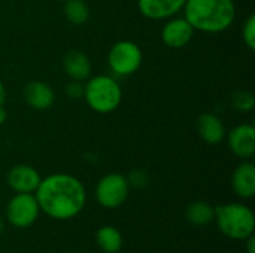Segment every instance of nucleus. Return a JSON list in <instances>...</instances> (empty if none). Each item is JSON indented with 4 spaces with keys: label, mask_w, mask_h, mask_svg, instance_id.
I'll list each match as a JSON object with an SVG mask.
<instances>
[{
    "label": "nucleus",
    "mask_w": 255,
    "mask_h": 253,
    "mask_svg": "<svg viewBox=\"0 0 255 253\" xmlns=\"http://www.w3.org/2000/svg\"><path fill=\"white\" fill-rule=\"evenodd\" d=\"M66 19L73 25H84L90 18V7L85 0H67L64 1Z\"/></svg>",
    "instance_id": "obj_18"
},
{
    "label": "nucleus",
    "mask_w": 255,
    "mask_h": 253,
    "mask_svg": "<svg viewBox=\"0 0 255 253\" xmlns=\"http://www.w3.org/2000/svg\"><path fill=\"white\" fill-rule=\"evenodd\" d=\"M34 197L40 213L55 221H70L85 207L87 191L84 183L70 173H52L42 177Z\"/></svg>",
    "instance_id": "obj_1"
},
{
    "label": "nucleus",
    "mask_w": 255,
    "mask_h": 253,
    "mask_svg": "<svg viewBox=\"0 0 255 253\" xmlns=\"http://www.w3.org/2000/svg\"><path fill=\"white\" fill-rule=\"evenodd\" d=\"M6 119H7V112H6L4 106L1 104L0 106V125H3L6 122Z\"/></svg>",
    "instance_id": "obj_25"
},
{
    "label": "nucleus",
    "mask_w": 255,
    "mask_h": 253,
    "mask_svg": "<svg viewBox=\"0 0 255 253\" xmlns=\"http://www.w3.org/2000/svg\"><path fill=\"white\" fill-rule=\"evenodd\" d=\"M187 0H137L139 12L151 21H166L182 12Z\"/></svg>",
    "instance_id": "obj_11"
},
{
    "label": "nucleus",
    "mask_w": 255,
    "mask_h": 253,
    "mask_svg": "<svg viewBox=\"0 0 255 253\" xmlns=\"http://www.w3.org/2000/svg\"><path fill=\"white\" fill-rule=\"evenodd\" d=\"M66 253H78V252H66Z\"/></svg>",
    "instance_id": "obj_27"
},
{
    "label": "nucleus",
    "mask_w": 255,
    "mask_h": 253,
    "mask_svg": "<svg viewBox=\"0 0 255 253\" xmlns=\"http://www.w3.org/2000/svg\"><path fill=\"white\" fill-rule=\"evenodd\" d=\"M63 69L72 81L81 82H85L93 72L90 57L79 49H70L69 52H66V55L63 57Z\"/></svg>",
    "instance_id": "obj_15"
},
{
    "label": "nucleus",
    "mask_w": 255,
    "mask_h": 253,
    "mask_svg": "<svg viewBox=\"0 0 255 253\" xmlns=\"http://www.w3.org/2000/svg\"><path fill=\"white\" fill-rule=\"evenodd\" d=\"M60 1H67V0H60Z\"/></svg>",
    "instance_id": "obj_28"
},
{
    "label": "nucleus",
    "mask_w": 255,
    "mask_h": 253,
    "mask_svg": "<svg viewBox=\"0 0 255 253\" xmlns=\"http://www.w3.org/2000/svg\"><path fill=\"white\" fill-rule=\"evenodd\" d=\"M232 189L242 200L255 195V166L251 160L242 161L232 174Z\"/></svg>",
    "instance_id": "obj_13"
},
{
    "label": "nucleus",
    "mask_w": 255,
    "mask_h": 253,
    "mask_svg": "<svg viewBox=\"0 0 255 253\" xmlns=\"http://www.w3.org/2000/svg\"><path fill=\"white\" fill-rule=\"evenodd\" d=\"M215 207L206 201H193L185 209V219L193 227H206L214 222Z\"/></svg>",
    "instance_id": "obj_17"
},
{
    "label": "nucleus",
    "mask_w": 255,
    "mask_h": 253,
    "mask_svg": "<svg viewBox=\"0 0 255 253\" xmlns=\"http://www.w3.org/2000/svg\"><path fill=\"white\" fill-rule=\"evenodd\" d=\"M218 230L232 240L244 242L255 233V215L253 209L244 203H226L215 207Z\"/></svg>",
    "instance_id": "obj_4"
},
{
    "label": "nucleus",
    "mask_w": 255,
    "mask_h": 253,
    "mask_svg": "<svg viewBox=\"0 0 255 253\" xmlns=\"http://www.w3.org/2000/svg\"><path fill=\"white\" fill-rule=\"evenodd\" d=\"M96 245L103 253H120L124 245V237L117 227L103 225L96 233Z\"/></svg>",
    "instance_id": "obj_16"
},
{
    "label": "nucleus",
    "mask_w": 255,
    "mask_h": 253,
    "mask_svg": "<svg viewBox=\"0 0 255 253\" xmlns=\"http://www.w3.org/2000/svg\"><path fill=\"white\" fill-rule=\"evenodd\" d=\"M142 63V48L136 42L128 39L115 42L108 52V66L115 76H131L140 69Z\"/></svg>",
    "instance_id": "obj_5"
},
{
    "label": "nucleus",
    "mask_w": 255,
    "mask_h": 253,
    "mask_svg": "<svg viewBox=\"0 0 255 253\" xmlns=\"http://www.w3.org/2000/svg\"><path fill=\"white\" fill-rule=\"evenodd\" d=\"M232 104L239 112H251L254 109V95L248 91H238L232 95Z\"/></svg>",
    "instance_id": "obj_19"
},
{
    "label": "nucleus",
    "mask_w": 255,
    "mask_h": 253,
    "mask_svg": "<svg viewBox=\"0 0 255 253\" xmlns=\"http://www.w3.org/2000/svg\"><path fill=\"white\" fill-rule=\"evenodd\" d=\"M4 227H6V221H4V219H3V218L0 216V234H1L3 231H4Z\"/></svg>",
    "instance_id": "obj_26"
},
{
    "label": "nucleus",
    "mask_w": 255,
    "mask_h": 253,
    "mask_svg": "<svg viewBox=\"0 0 255 253\" xmlns=\"http://www.w3.org/2000/svg\"><path fill=\"white\" fill-rule=\"evenodd\" d=\"M84 100L93 112L100 115H109L120 107L123 101V88L114 76H90L84 82Z\"/></svg>",
    "instance_id": "obj_3"
},
{
    "label": "nucleus",
    "mask_w": 255,
    "mask_h": 253,
    "mask_svg": "<svg viewBox=\"0 0 255 253\" xmlns=\"http://www.w3.org/2000/svg\"><path fill=\"white\" fill-rule=\"evenodd\" d=\"M194 33L196 30L184 18V15H175L166 19L164 25L161 27V40L170 49H181L193 40Z\"/></svg>",
    "instance_id": "obj_9"
},
{
    "label": "nucleus",
    "mask_w": 255,
    "mask_h": 253,
    "mask_svg": "<svg viewBox=\"0 0 255 253\" xmlns=\"http://www.w3.org/2000/svg\"><path fill=\"white\" fill-rule=\"evenodd\" d=\"M242 37H244V43L247 45V48L250 51L255 49V15L251 13L242 27Z\"/></svg>",
    "instance_id": "obj_21"
},
{
    "label": "nucleus",
    "mask_w": 255,
    "mask_h": 253,
    "mask_svg": "<svg viewBox=\"0 0 255 253\" xmlns=\"http://www.w3.org/2000/svg\"><path fill=\"white\" fill-rule=\"evenodd\" d=\"M130 189L131 188L124 174L108 173L97 182L94 188V198L100 207L114 210L127 201Z\"/></svg>",
    "instance_id": "obj_6"
},
{
    "label": "nucleus",
    "mask_w": 255,
    "mask_h": 253,
    "mask_svg": "<svg viewBox=\"0 0 255 253\" xmlns=\"http://www.w3.org/2000/svg\"><path fill=\"white\" fill-rule=\"evenodd\" d=\"M24 100L34 110H48L55 103V91L43 81H31L24 86Z\"/></svg>",
    "instance_id": "obj_14"
},
{
    "label": "nucleus",
    "mask_w": 255,
    "mask_h": 253,
    "mask_svg": "<svg viewBox=\"0 0 255 253\" xmlns=\"http://www.w3.org/2000/svg\"><path fill=\"white\" fill-rule=\"evenodd\" d=\"M126 177H127L130 188H134V189H143L149 183V174L143 169H134Z\"/></svg>",
    "instance_id": "obj_20"
},
{
    "label": "nucleus",
    "mask_w": 255,
    "mask_h": 253,
    "mask_svg": "<svg viewBox=\"0 0 255 253\" xmlns=\"http://www.w3.org/2000/svg\"><path fill=\"white\" fill-rule=\"evenodd\" d=\"M182 12L196 31L208 34L227 31L238 15L235 0H187Z\"/></svg>",
    "instance_id": "obj_2"
},
{
    "label": "nucleus",
    "mask_w": 255,
    "mask_h": 253,
    "mask_svg": "<svg viewBox=\"0 0 255 253\" xmlns=\"http://www.w3.org/2000/svg\"><path fill=\"white\" fill-rule=\"evenodd\" d=\"M40 180V173L30 164H16L6 174V183L13 194H34Z\"/></svg>",
    "instance_id": "obj_10"
},
{
    "label": "nucleus",
    "mask_w": 255,
    "mask_h": 253,
    "mask_svg": "<svg viewBox=\"0 0 255 253\" xmlns=\"http://www.w3.org/2000/svg\"><path fill=\"white\" fill-rule=\"evenodd\" d=\"M84 89H85V85L84 82L81 81H72L66 85V95L70 98V100H79V98H84Z\"/></svg>",
    "instance_id": "obj_22"
},
{
    "label": "nucleus",
    "mask_w": 255,
    "mask_h": 253,
    "mask_svg": "<svg viewBox=\"0 0 255 253\" xmlns=\"http://www.w3.org/2000/svg\"><path fill=\"white\" fill-rule=\"evenodd\" d=\"M39 215L40 207L34 194H13L6 204L4 221L13 228L25 230L36 224Z\"/></svg>",
    "instance_id": "obj_7"
},
{
    "label": "nucleus",
    "mask_w": 255,
    "mask_h": 253,
    "mask_svg": "<svg viewBox=\"0 0 255 253\" xmlns=\"http://www.w3.org/2000/svg\"><path fill=\"white\" fill-rule=\"evenodd\" d=\"M196 128H197L199 137L206 145L215 146L226 140V134H227L226 125H224L223 119L212 112L202 113L197 119Z\"/></svg>",
    "instance_id": "obj_12"
},
{
    "label": "nucleus",
    "mask_w": 255,
    "mask_h": 253,
    "mask_svg": "<svg viewBox=\"0 0 255 253\" xmlns=\"http://www.w3.org/2000/svg\"><path fill=\"white\" fill-rule=\"evenodd\" d=\"M230 152L241 161L253 160L255 155V127L253 124H239L226 134Z\"/></svg>",
    "instance_id": "obj_8"
},
{
    "label": "nucleus",
    "mask_w": 255,
    "mask_h": 253,
    "mask_svg": "<svg viewBox=\"0 0 255 253\" xmlns=\"http://www.w3.org/2000/svg\"><path fill=\"white\" fill-rule=\"evenodd\" d=\"M244 243H245V252H247V253H255V237H254V234H253V236H250L248 239H245V240H244Z\"/></svg>",
    "instance_id": "obj_23"
},
{
    "label": "nucleus",
    "mask_w": 255,
    "mask_h": 253,
    "mask_svg": "<svg viewBox=\"0 0 255 253\" xmlns=\"http://www.w3.org/2000/svg\"><path fill=\"white\" fill-rule=\"evenodd\" d=\"M4 101H6V88H4L3 82L0 81V106L4 104Z\"/></svg>",
    "instance_id": "obj_24"
}]
</instances>
